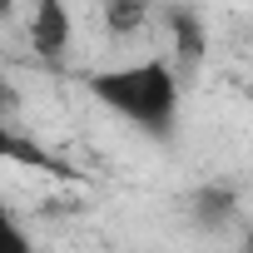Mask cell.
<instances>
[{
    "mask_svg": "<svg viewBox=\"0 0 253 253\" xmlns=\"http://www.w3.org/2000/svg\"><path fill=\"white\" fill-rule=\"evenodd\" d=\"M84 89L109 114H119L124 124L144 129L149 139H174V129H179L184 84H179V70L169 60H159V55L94 70V75H84Z\"/></svg>",
    "mask_w": 253,
    "mask_h": 253,
    "instance_id": "6da1fadb",
    "label": "cell"
},
{
    "mask_svg": "<svg viewBox=\"0 0 253 253\" xmlns=\"http://www.w3.org/2000/svg\"><path fill=\"white\" fill-rule=\"evenodd\" d=\"M75 40V20L65 0H35L30 5V45L40 60H60Z\"/></svg>",
    "mask_w": 253,
    "mask_h": 253,
    "instance_id": "7a4b0ae2",
    "label": "cell"
},
{
    "mask_svg": "<svg viewBox=\"0 0 253 253\" xmlns=\"http://www.w3.org/2000/svg\"><path fill=\"white\" fill-rule=\"evenodd\" d=\"M164 25H169V35H174L179 60H184V65H199L204 50H209V40H204V20H199L189 5H164Z\"/></svg>",
    "mask_w": 253,
    "mask_h": 253,
    "instance_id": "3957f363",
    "label": "cell"
},
{
    "mask_svg": "<svg viewBox=\"0 0 253 253\" xmlns=\"http://www.w3.org/2000/svg\"><path fill=\"white\" fill-rule=\"evenodd\" d=\"M154 15V0H104V30L119 35V40H129L149 25Z\"/></svg>",
    "mask_w": 253,
    "mask_h": 253,
    "instance_id": "277c9868",
    "label": "cell"
},
{
    "mask_svg": "<svg viewBox=\"0 0 253 253\" xmlns=\"http://www.w3.org/2000/svg\"><path fill=\"white\" fill-rule=\"evenodd\" d=\"M238 209V194L228 189V184H204L199 194H194V213L204 218V223H218V218H228Z\"/></svg>",
    "mask_w": 253,
    "mask_h": 253,
    "instance_id": "5b68a950",
    "label": "cell"
}]
</instances>
